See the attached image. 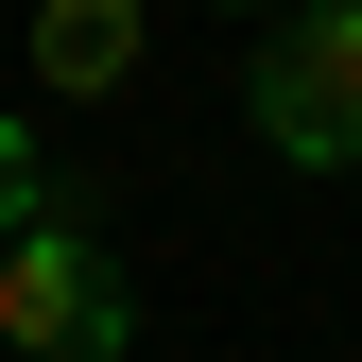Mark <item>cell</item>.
<instances>
[{
	"label": "cell",
	"instance_id": "1",
	"mask_svg": "<svg viewBox=\"0 0 362 362\" xmlns=\"http://www.w3.org/2000/svg\"><path fill=\"white\" fill-rule=\"evenodd\" d=\"M242 104L293 173H362V0H293L276 52L242 69Z\"/></svg>",
	"mask_w": 362,
	"mask_h": 362
},
{
	"label": "cell",
	"instance_id": "2",
	"mask_svg": "<svg viewBox=\"0 0 362 362\" xmlns=\"http://www.w3.org/2000/svg\"><path fill=\"white\" fill-rule=\"evenodd\" d=\"M0 345H35V362H121L139 345V293H121V259L86 242L69 207L0 242Z\"/></svg>",
	"mask_w": 362,
	"mask_h": 362
},
{
	"label": "cell",
	"instance_id": "3",
	"mask_svg": "<svg viewBox=\"0 0 362 362\" xmlns=\"http://www.w3.org/2000/svg\"><path fill=\"white\" fill-rule=\"evenodd\" d=\"M139 69V0H35V86L52 104H104Z\"/></svg>",
	"mask_w": 362,
	"mask_h": 362
},
{
	"label": "cell",
	"instance_id": "4",
	"mask_svg": "<svg viewBox=\"0 0 362 362\" xmlns=\"http://www.w3.org/2000/svg\"><path fill=\"white\" fill-rule=\"evenodd\" d=\"M18 224H52V156H35V121L0 104V242H18Z\"/></svg>",
	"mask_w": 362,
	"mask_h": 362
},
{
	"label": "cell",
	"instance_id": "5",
	"mask_svg": "<svg viewBox=\"0 0 362 362\" xmlns=\"http://www.w3.org/2000/svg\"><path fill=\"white\" fill-rule=\"evenodd\" d=\"M242 18H259V0H242Z\"/></svg>",
	"mask_w": 362,
	"mask_h": 362
}]
</instances>
